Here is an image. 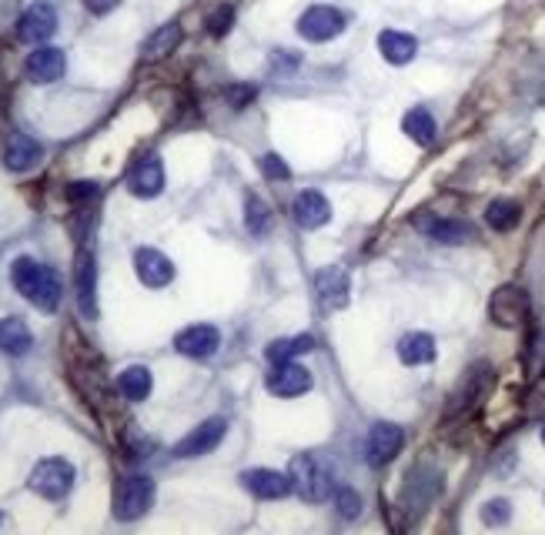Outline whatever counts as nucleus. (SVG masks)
<instances>
[{
    "instance_id": "nucleus-3",
    "label": "nucleus",
    "mask_w": 545,
    "mask_h": 535,
    "mask_svg": "<svg viewBox=\"0 0 545 535\" xmlns=\"http://www.w3.org/2000/svg\"><path fill=\"white\" fill-rule=\"evenodd\" d=\"M74 478H77V472H74V465L67 459H44L31 472V488H34L37 495L58 502L74 488Z\"/></svg>"
},
{
    "instance_id": "nucleus-1",
    "label": "nucleus",
    "mask_w": 545,
    "mask_h": 535,
    "mask_svg": "<svg viewBox=\"0 0 545 535\" xmlns=\"http://www.w3.org/2000/svg\"><path fill=\"white\" fill-rule=\"evenodd\" d=\"M11 281L40 311H54L60 305V295H64L58 272L48 268V264L34 262V258H17L11 264Z\"/></svg>"
},
{
    "instance_id": "nucleus-36",
    "label": "nucleus",
    "mask_w": 545,
    "mask_h": 535,
    "mask_svg": "<svg viewBox=\"0 0 545 535\" xmlns=\"http://www.w3.org/2000/svg\"><path fill=\"white\" fill-rule=\"evenodd\" d=\"M101 194V184L97 181H74L71 188H67V201H91V198H97Z\"/></svg>"
},
{
    "instance_id": "nucleus-16",
    "label": "nucleus",
    "mask_w": 545,
    "mask_h": 535,
    "mask_svg": "<svg viewBox=\"0 0 545 535\" xmlns=\"http://www.w3.org/2000/svg\"><path fill=\"white\" fill-rule=\"evenodd\" d=\"M241 486L248 488L255 499L274 502V499H285L291 492V476L285 472H274V468H248L241 476Z\"/></svg>"
},
{
    "instance_id": "nucleus-35",
    "label": "nucleus",
    "mask_w": 545,
    "mask_h": 535,
    "mask_svg": "<svg viewBox=\"0 0 545 535\" xmlns=\"http://www.w3.org/2000/svg\"><path fill=\"white\" fill-rule=\"evenodd\" d=\"M261 174L268 181H288L291 178V167L285 165V157L281 155H264L261 157Z\"/></svg>"
},
{
    "instance_id": "nucleus-5",
    "label": "nucleus",
    "mask_w": 545,
    "mask_h": 535,
    "mask_svg": "<svg viewBox=\"0 0 545 535\" xmlns=\"http://www.w3.org/2000/svg\"><path fill=\"white\" fill-rule=\"evenodd\" d=\"M151 502H155V482L147 476H128L118 486V495H114V519L134 522L151 509Z\"/></svg>"
},
{
    "instance_id": "nucleus-28",
    "label": "nucleus",
    "mask_w": 545,
    "mask_h": 535,
    "mask_svg": "<svg viewBox=\"0 0 545 535\" xmlns=\"http://www.w3.org/2000/svg\"><path fill=\"white\" fill-rule=\"evenodd\" d=\"M118 388L128 402H144L151 395V388H155V379H151V371L144 365H130V369H124L118 375Z\"/></svg>"
},
{
    "instance_id": "nucleus-34",
    "label": "nucleus",
    "mask_w": 545,
    "mask_h": 535,
    "mask_svg": "<svg viewBox=\"0 0 545 535\" xmlns=\"http://www.w3.org/2000/svg\"><path fill=\"white\" fill-rule=\"evenodd\" d=\"M512 519V505L505 499H488L482 505V522L486 525H505Z\"/></svg>"
},
{
    "instance_id": "nucleus-30",
    "label": "nucleus",
    "mask_w": 545,
    "mask_h": 535,
    "mask_svg": "<svg viewBox=\"0 0 545 535\" xmlns=\"http://www.w3.org/2000/svg\"><path fill=\"white\" fill-rule=\"evenodd\" d=\"M519 218L522 208L515 201H509V198H498V201H492L486 208V225L492 231H512V227L519 225Z\"/></svg>"
},
{
    "instance_id": "nucleus-24",
    "label": "nucleus",
    "mask_w": 545,
    "mask_h": 535,
    "mask_svg": "<svg viewBox=\"0 0 545 535\" xmlns=\"http://www.w3.org/2000/svg\"><path fill=\"white\" fill-rule=\"evenodd\" d=\"M34 345V334L21 318H0V352L7 355H27Z\"/></svg>"
},
{
    "instance_id": "nucleus-10",
    "label": "nucleus",
    "mask_w": 545,
    "mask_h": 535,
    "mask_svg": "<svg viewBox=\"0 0 545 535\" xmlns=\"http://www.w3.org/2000/svg\"><path fill=\"white\" fill-rule=\"evenodd\" d=\"M268 392L278 395V398H298V395L311 392V371L305 365H298V361H278L272 371H268Z\"/></svg>"
},
{
    "instance_id": "nucleus-26",
    "label": "nucleus",
    "mask_w": 545,
    "mask_h": 535,
    "mask_svg": "<svg viewBox=\"0 0 545 535\" xmlns=\"http://www.w3.org/2000/svg\"><path fill=\"white\" fill-rule=\"evenodd\" d=\"M181 37H184V31H181L178 21H171V24L157 27L155 34L144 40V48H141L144 60H161V58H167V54H171V50H174V48L181 44Z\"/></svg>"
},
{
    "instance_id": "nucleus-9",
    "label": "nucleus",
    "mask_w": 545,
    "mask_h": 535,
    "mask_svg": "<svg viewBox=\"0 0 545 535\" xmlns=\"http://www.w3.org/2000/svg\"><path fill=\"white\" fill-rule=\"evenodd\" d=\"M225 432H228L225 418H208L198 428H191L188 435L174 445V459H198V455L214 452L221 445V439H225Z\"/></svg>"
},
{
    "instance_id": "nucleus-25",
    "label": "nucleus",
    "mask_w": 545,
    "mask_h": 535,
    "mask_svg": "<svg viewBox=\"0 0 545 535\" xmlns=\"http://www.w3.org/2000/svg\"><path fill=\"white\" fill-rule=\"evenodd\" d=\"M398 358L405 365H428L435 358V338L428 332H408L398 342Z\"/></svg>"
},
{
    "instance_id": "nucleus-21",
    "label": "nucleus",
    "mask_w": 545,
    "mask_h": 535,
    "mask_svg": "<svg viewBox=\"0 0 545 535\" xmlns=\"http://www.w3.org/2000/svg\"><path fill=\"white\" fill-rule=\"evenodd\" d=\"M415 225L439 245H469L475 241V227L459 218H415Z\"/></svg>"
},
{
    "instance_id": "nucleus-14",
    "label": "nucleus",
    "mask_w": 545,
    "mask_h": 535,
    "mask_svg": "<svg viewBox=\"0 0 545 535\" xmlns=\"http://www.w3.org/2000/svg\"><path fill=\"white\" fill-rule=\"evenodd\" d=\"M58 31V13L50 4H34V7H27L24 17L17 21V37L24 40V44H44L50 40Z\"/></svg>"
},
{
    "instance_id": "nucleus-31",
    "label": "nucleus",
    "mask_w": 545,
    "mask_h": 535,
    "mask_svg": "<svg viewBox=\"0 0 545 535\" xmlns=\"http://www.w3.org/2000/svg\"><path fill=\"white\" fill-rule=\"evenodd\" d=\"M245 225L255 238L268 235V227H272V208L261 201L258 194H248V201H245Z\"/></svg>"
},
{
    "instance_id": "nucleus-11",
    "label": "nucleus",
    "mask_w": 545,
    "mask_h": 535,
    "mask_svg": "<svg viewBox=\"0 0 545 535\" xmlns=\"http://www.w3.org/2000/svg\"><path fill=\"white\" fill-rule=\"evenodd\" d=\"M74 288H77V308L84 318H97V264L91 251H81L74 262Z\"/></svg>"
},
{
    "instance_id": "nucleus-7",
    "label": "nucleus",
    "mask_w": 545,
    "mask_h": 535,
    "mask_svg": "<svg viewBox=\"0 0 545 535\" xmlns=\"http://www.w3.org/2000/svg\"><path fill=\"white\" fill-rule=\"evenodd\" d=\"M405 445V432L395 422H375V425L368 428V439H365V462L381 468V465H389L395 455L402 452Z\"/></svg>"
},
{
    "instance_id": "nucleus-15",
    "label": "nucleus",
    "mask_w": 545,
    "mask_h": 535,
    "mask_svg": "<svg viewBox=\"0 0 545 535\" xmlns=\"http://www.w3.org/2000/svg\"><path fill=\"white\" fill-rule=\"evenodd\" d=\"M128 188L134 198H157L165 191V165L157 155H144L138 165L130 167Z\"/></svg>"
},
{
    "instance_id": "nucleus-6",
    "label": "nucleus",
    "mask_w": 545,
    "mask_h": 535,
    "mask_svg": "<svg viewBox=\"0 0 545 535\" xmlns=\"http://www.w3.org/2000/svg\"><path fill=\"white\" fill-rule=\"evenodd\" d=\"M344 31V13L338 7H328V4H318V7H308L298 21V34L311 40V44H325Z\"/></svg>"
},
{
    "instance_id": "nucleus-20",
    "label": "nucleus",
    "mask_w": 545,
    "mask_h": 535,
    "mask_svg": "<svg viewBox=\"0 0 545 535\" xmlns=\"http://www.w3.org/2000/svg\"><path fill=\"white\" fill-rule=\"evenodd\" d=\"M439 482L442 476L435 468L418 465L415 472L408 476V482H405V505H408V512H425L428 502L439 495Z\"/></svg>"
},
{
    "instance_id": "nucleus-37",
    "label": "nucleus",
    "mask_w": 545,
    "mask_h": 535,
    "mask_svg": "<svg viewBox=\"0 0 545 535\" xmlns=\"http://www.w3.org/2000/svg\"><path fill=\"white\" fill-rule=\"evenodd\" d=\"M251 97H255V87H231V91H228V101H231V107H235V111H241Z\"/></svg>"
},
{
    "instance_id": "nucleus-29",
    "label": "nucleus",
    "mask_w": 545,
    "mask_h": 535,
    "mask_svg": "<svg viewBox=\"0 0 545 535\" xmlns=\"http://www.w3.org/2000/svg\"><path fill=\"white\" fill-rule=\"evenodd\" d=\"M315 348V338L311 334H295V338H274L272 345H268V361L278 365V361H291V358L305 355Z\"/></svg>"
},
{
    "instance_id": "nucleus-32",
    "label": "nucleus",
    "mask_w": 545,
    "mask_h": 535,
    "mask_svg": "<svg viewBox=\"0 0 545 535\" xmlns=\"http://www.w3.org/2000/svg\"><path fill=\"white\" fill-rule=\"evenodd\" d=\"M332 499H335V505H338V512H342L344 519H355L358 512H362V495H358L355 488L338 486L332 492Z\"/></svg>"
},
{
    "instance_id": "nucleus-13",
    "label": "nucleus",
    "mask_w": 545,
    "mask_h": 535,
    "mask_svg": "<svg viewBox=\"0 0 545 535\" xmlns=\"http://www.w3.org/2000/svg\"><path fill=\"white\" fill-rule=\"evenodd\" d=\"M134 272L147 288H165L174 281V262L161 254L157 248H138L134 251Z\"/></svg>"
},
{
    "instance_id": "nucleus-17",
    "label": "nucleus",
    "mask_w": 545,
    "mask_h": 535,
    "mask_svg": "<svg viewBox=\"0 0 545 535\" xmlns=\"http://www.w3.org/2000/svg\"><path fill=\"white\" fill-rule=\"evenodd\" d=\"M174 348H178L184 358H211L218 348H221V332L214 325H191L184 332H178L174 338Z\"/></svg>"
},
{
    "instance_id": "nucleus-22",
    "label": "nucleus",
    "mask_w": 545,
    "mask_h": 535,
    "mask_svg": "<svg viewBox=\"0 0 545 535\" xmlns=\"http://www.w3.org/2000/svg\"><path fill=\"white\" fill-rule=\"evenodd\" d=\"M40 155H44V147L31 134H13L7 141V151H4V165L11 171H27V167H34L40 161Z\"/></svg>"
},
{
    "instance_id": "nucleus-2",
    "label": "nucleus",
    "mask_w": 545,
    "mask_h": 535,
    "mask_svg": "<svg viewBox=\"0 0 545 535\" xmlns=\"http://www.w3.org/2000/svg\"><path fill=\"white\" fill-rule=\"evenodd\" d=\"M288 476H291V488L305 502H328L335 492L332 472L325 468L318 455H295L288 465Z\"/></svg>"
},
{
    "instance_id": "nucleus-19",
    "label": "nucleus",
    "mask_w": 545,
    "mask_h": 535,
    "mask_svg": "<svg viewBox=\"0 0 545 535\" xmlns=\"http://www.w3.org/2000/svg\"><path fill=\"white\" fill-rule=\"evenodd\" d=\"M291 218H295L298 227L315 231V227L332 221V204H328V198L321 191H301L295 198V204H291Z\"/></svg>"
},
{
    "instance_id": "nucleus-18",
    "label": "nucleus",
    "mask_w": 545,
    "mask_h": 535,
    "mask_svg": "<svg viewBox=\"0 0 545 535\" xmlns=\"http://www.w3.org/2000/svg\"><path fill=\"white\" fill-rule=\"evenodd\" d=\"M24 71L34 84H54L64 77V71H67V58H64V50L60 48H44V44H37L34 54L27 58Z\"/></svg>"
},
{
    "instance_id": "nucleus-38",
    "label": "nucleus",
    "mask_w": 545,
    "mask_h": 535,
    "mask_svg": "<svg viewBox=\"0 0 545 535\" xmlns=\"http://www.w3.org/2000/svg\"><path fill=\"white\" fill-rule=\"evenodd\" d=\"M87 4V11L91 13H107V11H114L121 0H84Z\"/></svg>"
},
{
    "instance_id": "nucleus-33",
    "label": "nucleus",
    "mask_w": 545,
    "mask_h": 535,
    "mask_svg": "<svg viewBox=\"0 0 545 535\" xmlns=\"http://www.w3.org/2000/svg\"><path fill=\"white\" fill-rule=\"evenodd\" d=\"M231 24H235V7H231V4L214 7L211 17H208V31H211V37H225L228 31H231Z\"/></svg>"
},
{
    "instance_id": "nucleus-12",
    "label": "nucleus",
    "mask_w": 545,
    "mask_h": 535,
    "mask_svg": "<svg viewBox=\"0 0 545 535\" xmlns=\"http://www.w3.org/2000/svg\"><path fill=\"white\" fill-rule=\"evenodd\" d=\"M315 291H318V301L328 311H338L348 305V295H352V281H348V272L342 264H328L315 274Z\"/></svg>"
},
{
    "instance_id": "nucleus-27",
    "label": "nucleus",
    "mask_w": 545,
    "mask_h": 535,
    "mask_svg": "<svg viewBox=\"0 0 545 535\" xmlns=\"http://www.w3.org/2000/svg\"><path fill=\"white\" fill-rule=\"evenodd\" d=\"M402 131L415 144L428 147V144L435 141V134H439V124H435V118L428 114V107H412V111L402 118Z\"/></svg>"
},
{
    "instance_id": "nucleus-23",
    "label": "nucleus",
    "mask_w": 545,
    "mask_h": 535,
    "mask_svg": "<svg viewBox=\"0 0 545 535\" xmlns=\"http://www.w3.org/2000/svg\"><path fill=\"white\" fill-rule=\"evenodd\" d=\"M379 50L389 64H408V60L418 54V40L412 34H402V31H381L379 34Z\"/></svg>"
},
{
    "instance_id": "nucleus-39",
    "label": "nucleus",
    "mask_w": 545,
    "mask_h": 535,
    "mask_svg": "<svg viewBox=\"0 0 545 535\" xmlns=\"http://www.w3.org/2000/svg\"><path fill=\"white\" fill-rule=\"evenodd\" d=\"M542 441H545V428H542Z\"/></svg>"
},
{
    "instance_id": "nucleus-8",
    "label": "nucleus",
    "mask_w": 545,
    "mask_h": 535,
    "mask_svg": "<svg viewBox=\"0 0 545 535\" xmlns=\"http://www.w3.org/2000/svg\"><path fill=\"white\" fill-rule=\"evenodd\" d=\"M488 381H492V369H488V361H478L472 369L465 371L462 381H459V388L451 392L449 398V408H445V415H465L475 402H482V395H486Z\"/></svg>"
},
{
    "instance_id": "nucleus-4",
    "label": "nucleus",
    "mask_w": 545,
    "mask_h": 535,
    "mask_svg": "<svg viewBox=\"0 0 545 535\" xmlns=\"http://www.w3.org/2000/svg\"><path fill=\"white\" fill-rule=\"evenodd\" d=\"M532 311V301H529V291L519 285H502L496 288V295L488 301V318L496 321L498 328H519L525 325Z\"/></svg>"
}]
</instances>
